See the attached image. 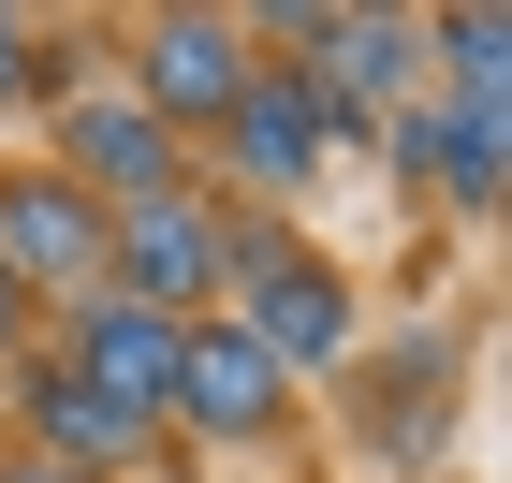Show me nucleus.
Wrapping results in <instances>:
<instances>
[{
    "label": "nucleus",
    "instance_id": "nucleus-1",
    "mask_svg": "<svg viewBox=\"0 0 512 483\" xmlns=\"http://www.w3.org/2000/svg\"><path fill=\"white\" fill-rule=\"evenodd\" d=\"M220 293H249V322H235V337L278 366V381H293V366H337V352H352V279H337L322 249L264 235V220H235V235H220Z\"/></svg>",
    "mask_w": 512,
    "mask_h": 483
},
{
    "label": "nucleus",
    "instance_id": "nucleus-2",
    "mask_svg": "<svg viewBox=\"0 0 512 483\" xmlns=\"http://www.w3.org/2000/svg\"><path fill=\"white\" fill-rule=\"evenodd\" d=\"M220 205L205 191H147V205H103V308H147V322H205L220 293Z\"/></svg>",
    "mask_w": 512,
    "mask_h": 483
},
{
    "label": "nucleus",
    "instance_id": "nucleus-3",
    "mask_svg": "<svg viewBox=\"0 0 512 483\" xmlns=\"http://www.w3.org/2000/svg\"><path fill=\"white\" fill-rule=\"evenodd\" d=\"M0 279H15V308L30 293L103 308V205L74 176H0Z\"/></svg>",
    "mask_w": 512,
    "mask_h": 483
},
{
    "label": "nucleus",
    "instance_id": "nucleus-4",
    "mask_svg": "<svg viewBox=\"0 0 512 483\" xmlns=\"http://www.w3.org/2000/svg\"><path fill=\"white\" fill-rule=\"evenodd\" d=\"M132 74H147L132 103H147L161 132H220V118H235V88L264 74V59H249V30H235V15H147Z\"/></svg>",
    "mask_w": 512,
    "mask_h": 483
},
{
    "label": "nucleus",
    "instance_id": "nucleus-5",
    "mask_svg": "<svg viewBox=\"0 0 512 483\" xmlns=\"http://www.w3.org/2000/svg\"><path fill=\"white\" fill-rule=\"evenodd\" d=\"M278 396H293V381L249 352L235 322H176V396H161V425L191 410V440H264V425H278Z\"/></svg>",
    "mask_w": 512,
    "mask_h": 483
},
{
    "label": "nucleus",
    "instance_id": "nucleus-6",
    "mask_svg": "<svg viewBox=\"0 0 512 483\" xmlns=\"http://www.w3.org/2000/svg\"><path fill=\"white\" fill-rule=\"evenodd\" d=\"M322 132H337V118H322V88L264 59V74L235 88V118H220V176H235V191H308Z\"/></svg>",
    "mask_w": 512,
    "mask_h": 483
},
{
    "label": "nucleus",
    "instance_id": "nucleus-7",
    "mask_svg": "<svg viewBox=\"0 0 512 483\" xmlns=\"http://www.w3.org/2000/svg\"><path fill=\"white\" fill-rule=\"evenodd\" d=\"M59 176H74L88 205H147V191H191V176H176V132H161L147 103H59Z\"/></svg>",
    "mask_w": 512,
    "mask_h": 483
},
{
    "label": "nucleus",
    "instance_id": "nucleus-8",
    "mask_svg": "<svg viewBox=\"0 0 512 483\" xmlns=\"http://www.w3.org/2000/svg\"><path fill=\"white\" fill-rule=\"evenodd\" d=\"M59 366H74L118 425H161V396H176V322H147V308H74V352H59Z\"/></svg>",
    "mask_w": 512,
    "mask_h": 483
},
{
    "label": "nucleus",
    "instance_id": "nucleus-9",
    "mask_svg": "<svg viewBox=\"0 0 512 483\" xmlns=\"http://www.w3.org/2000/svg\"><path fill=\"white\" fill-rule=\"evenodd\" d=\"M15 410H30V454H59V469H88V483H118L132 454H147V425H118L74 366H30V396H15Z\"/></svg>",
    "mask_w": 512,
    "mask_h": 483
},
{
    "label": "nucleus",
    "instance_id": "nucleus-10",
    "mask_svg": "<svg viewBox=\"0 0 512 483\" xmlns=\"http://www.w3.org/2000/svg\"><path fill=\"white\" fill-rule=\"evenodd\" d=\"M30 88H44V30H30V15H0V103H30Z\"/></svg>",
    "mask_w": 512,
    "mask_h": 483
},
{
    "label": "nucleus",
    "instance_id": "nucleus-11",
    "mask_svg": "<svg viewBox=\"0 0 512 483\" xmlns=\"http://www.w3.org/2000/svg\"><path fill=\"white\" fill-rule=\"evenodd\" d=\"M0 483H88V469H59V454H0Z\"/></svg>",
    "mask_w": 512,
    "mask_h": 483
},
{
    "label": "nucleus",
    "instance_id": "nucleus-12",
    "mask_svg": "<svg viewBox=\"0 0 512 483\" xmlns=\"http://www.w3.org/2000/svg\"><path fill=\"white\" fill-rule=\"evenodd\" d=\"M0 366H15V279H0Z\"/></svg>",
    "mask_w": 512,
    "mask_h": 483
}]
</instances>
